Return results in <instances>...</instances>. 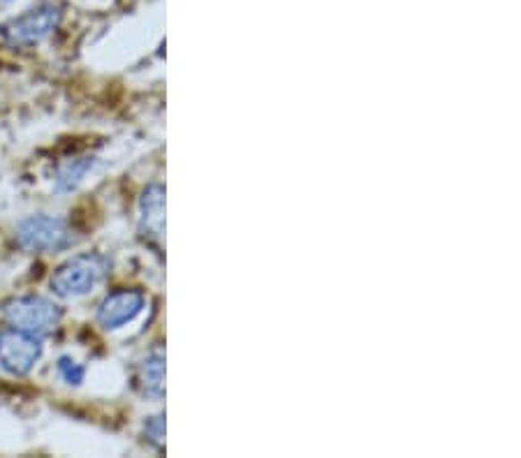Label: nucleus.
I'll return each mask as SVG.
<instances>
[{
  "mask_svg": "<svg viewBox=\"0 0 521 458\" xmlns=\"http://www.w3.org/2000/svg\"><path fill=\"white\" fill-rule=\"evenodd\" d=\"M107 271H109V259L105 255L84 252V255H77V258L61 264L51 276L49 285L54 294L63 296V299H74V296H84L96 290L105 280Z\"/></svg>",
  "mask_w": 521,
  "mask_h": 458,
  "instance_id": "nucleus-1",
  "label": "nucleus"
},
{
  "mask_svg": "<svg viewBox=\"0 0 521 458\" xmlns=\"http://www.w3.org/2000/svg\"><path fill=\"white\" fill-rule=\"evenodd\" d=\"M3 318L12 329L47 338L61 327L63 310L45 296H17L3 303Z\"/></svg>",
  "mask_w": 521,
  "mask_h": 458,
  "instance_id": "nucleus-2",
  "label": "nucleus"
},
{
  "mask_svg": "<svg viewBox=\"0 0 521 458\" xmlns=\"http://www.w3.org/2000/svg\"><path fill=\"white\" fill-rule=\"evenodd\" d=\"M17 243L29 252H58L74 243V232L68 220L56 216H30L17 227Z\"/></svg>",
  "mask_w": 521,
  "mask_h": 458,
  "instance_id": "nucleus-3",
  "label": "nucleus"
},
{
  "mask_svg": "<svg viewBox=\"0 0 521 458\" xmlns=\"http://www.w3.org/2000/svg\"><path fill=\"white\" fill-rule=\"evenodd\" d=\"M63 12L54 3L33 7L0 26V35L12 47H35L61 26Z\"/></svg>",
  "mask_w": 521,
  "mask_h": 458,
  "instance_id": "nucleus-4",
  "label": "nucleus"
},
{
  "mask_svg": "<svg viewBox=\"0 0 521 458\" xmlns=\"http://www.w3.org/2000/svg\"><path fill=\"white\" fill-rule=\"evenodd\" d=\"M42 357V338L19 329L0 331V369L12 377H23Z\"/></svg>",
  "mask_w": 521,
  "mask_h": 458,
  "instance_id": "nucleus-5",
  "label": "nucleus"
},
{
  "mask_svg": "<svg viewBox=\"0 0 521 458\" xmlns=\"http://www.w3.org/2000/svg\"><path fill=\"white\" fill-rule=\"evenodd\" d=\"M146 296L140 290H116L105 296L98 308V325L107 331L130 325L144 310Z\"/></svg>",
  "mask_w": 521,
  "mask_h": 458,
  "instance_id": "nucleus-6",
  "label": "nucleus"
},
{
  "mask_svg": "<svg viewBox=\"0 0 521 458\" xmlns=\"http://www.w3.org/2000/svg\"><path fill=\"white\" fill-rule=\"evenodd\" d=\"M140 229L149 239L165 236V185L151 183L140 197Z\"/></svg>",
  "mask_w": 521,
  "mask_h": 458,
  "instance_id": "nucleus-7",
  "label": "nucleus"
},
{
  "mask_svg": "<svg viewBox=\"0 0 521 458\" xmlns=\"http://www.w3.org/2000/svg\"><path fill=\"white\" fill-rule=\"evenodd\" d=\"M141 392L151 398L165 396V354L153 352L140 366Z\"/></svg>",
  "mask_w": 521,
  "mask_h": 458,
  "instance_id": "nucleus-8",
  "label": "nucleus"
},
{
  "mask_svg": "<svg viewBox=\"0 0 521 458\" xmlns=\"http://www.w3.org/2000/svg\"><path fill=\"white\" fill-rule=\"evenodd\" d=\"M93 165H96L93 157H77V160H73V163L63 165V167L58 169V176H56V191L58 192L74 191V188L81 183V179H84L86 174L93 169Z\"/></svg>",
  "mask_w": 521,
  "mask_h": 458,
  "instance_id": "nucleus-9",
  "label": "nucleus"
},
{
  "mask_svg": "<svg viewBox=\"0 0 521 458\" xmlns=\"http://www.w3.org/2000/svg\"><path fill=\"white\" fill-rule=\"evenodd\" d=\"M58 373H61V377L68 385H81L84 382V377H86V369L81 366V363H77L74 361L73 357H61L58 359Z\"/></svg>",
  "mask_w": 521,
  "mask_h": 458,
  "instance_id": "nucleus-10",
  "label": "nucleus"
},
{
  "mask_svg": "<svg viewBox=\"0 0 521 458\" xmlns=\"http://www.w3.org/2000/svg\"><path fill=\"white\" fill-rule=\"evenodd\" d=\"M144 430H146V436H149V440L153 442V445H163V440H165V417L163 414H158V417H151V420H146V424H144Z\"/></svg>",
  "mask_w": 521,
  "mask_h": 458,
  "instance_id": "nucleus-11",
  "label": "nucleus"
},
{
  "mask_svg": "<svg viewBox=\"0 0 521 458\" xmlns=\"http://www.w3.org/2000/svg\"><path fill=\"white\" fill-rule=\"evenodd\" d=\"M10 3H14V0H0V7H7Z\"/></svg>",
  "mask_w": 521,
  "mask_h": 458,
  "instance_id": "nucleus-12",
  "label": "nucleus"
}]
</instances>
